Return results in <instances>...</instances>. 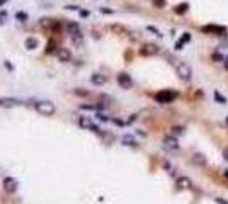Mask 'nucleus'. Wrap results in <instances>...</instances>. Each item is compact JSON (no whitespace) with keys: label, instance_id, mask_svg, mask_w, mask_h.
Segmentation results:
<instances>
[{"label":"nucleus","instance_id":"obj_15","mask_svg":"<svg viewBox=\"0 0 228 204\" xmlns=\"http://www.w3.org/2000/svg\"><path fill=\"white\" fill-rule=\"evenodd\" d=\"M189 41H191V34L184 33V34H182V37L175 43V49H182V46H184L186 43H189Z\"/></svg>","mask_w":228,"mask_h":204},{"label":"nucleus","instance_id":"obj_29","mask_svg":"<svg viewBox=\"0 0 228 204\" xmlns=\"http://www.w3.org/2000/svg\"><path fill=\"white\" fill-rule=\"evenodd\" d=\"M214 201H216V202H218V204H228V201H225V199H221V197H216V199H214Z\"/></svg>","mask_w":228,"mask_h":204},{"label":"nucleus","instance_id":"obj_32","mask_svg":"<svg viewBox=\"0 0 228 204\" xmlns=\"http://www.w3.org/2000/svg\"><path fill=\"white\" fill-rule=\"evenodd\" d=\"M100 10H102L104 14H112V10H111V9H100Z\"/></svg>","mask_w":228,"mask_h":204},{"label":"nucleus","instance_id":"obj_25","mask_svg":"<svg viewBox=\"0 0 228 204\" xmlns=\"http://www.w3.org/2000/svg\"><path fill=\"white\" fill-rule=\"evenodd\" d=\"M214 97H216V100L220 102V104H226V99L225 97H221V94L218 90H214Z\"/></svg>","mask_w":228,"mask_h":204},{"label":"nucleus","instance_id":"obj_3","mask_svg":"<svg viewBox=\"0 0 228 204\" xmlns=\"http://www.w3.org/2000/svg\"><path fill=\"white\" fill-rule=\"evenodd\" d=\"M175 97H177V92H174V90H160L155 95V100L160 102V104H169V102H172Z\"/></svg>","mask_w":228,"mask_h":204},{"label":"nucleus","instance_id":"obj_5","mask_svg":"<svg viewBox=\"0 0 228 204\" xmlns=\"http://www.w3.org/2000/svg\"><path fill=\"white\" fill-rule=\"evenodd\" d=\"M2 187H4V190L7 194H14L15 190H17V187H19V182L14 177H5L4 180H2Z\"/></svg>","mask_w":228,"mask_h":204},{"label":"nucleus","instance_id":"obj_33","mask_svg":"<svg viewBox=\"0 0 228 204\" xmlns=\"http://www.w3.org/2000/svg\"><path fill=\"white\" fill-rule=\"evenodd\" d=\"M80 15H82V17H88V12H85V10H82V12H80Z\"/></svg>","mask_w":228,"mask_h":204},{"label":"nucleus","instance_id":"obj_9","mask_svg":"<svg viewBox=\"0 0 228 204\" xmlns=\"http://www.w3.org/2000/svg\"><path fill=\"white\" fill-rule=\"evenodd\" d=\"M118 85L121 88H126V90H128V88H131L133 87V80H131V76L128 75V73H119L118 75Z\"/></svg>","mask_w":228,"mask_h":204},{"label":"nucleus","instance_id":"obj_13","mask_svg":"<svg viewBox=\"0 0 228 204\" xmlns=\"http://www.w3.org/2000/svg\"><path fill=\"white\" fill-rule=\"evenodd\" d=\"M70 37H72V43H73L77 48H82V46H84V34H82V31L70 34Z\"/></svg>","mask_w":228,"mask_h":204},{"label":"nucleus","instance_id":"obj_28","mask_svg":"<svg viewBox=\"0 0 228 204\" xmlns=\"http://www.w3.org/2000/svg\"><path fill=\"white\" fill-rule=\"evenodd\" d=\"M17 19H27V15L24 14V12H17V15H15Z\"/></svg>","mask_w":228,"mask_h":204},{"label":"nucleus","instance_id":"obj_22","mask_svg":"<svg viewBox=\"0 0 228 204\" xmlns=\"http://www.w3.org/2000/svg\"><path fill=\"white\" fill-rule=\"evenodd\" d=\"M170 133H172V136H180V135H184V128L182 126H174L172 129H170Z\"/></svg>","mask_w":228,"mask_h":204},{"label":"nucleus","instance_id":"obj_14","mask_svg":"<svg viewBox=\"0 0 228 204\" xmlns=\"http://www.w3.org/2000/svg\"><path fill=\"white\" fill-rule=\"evenodd\" d=\"M177 187L179 189H191L192 187V182L189 177H179L177 178Z\"/></svg>","mask_w":228,"mask_h":204},{"label":"nucleus","instance_id":"obj_17","mask_svg":"<svg viewBox=\"0 0 228 204\" xmlns=\"http://www.w3.org/2000/svg\"><path fill=\"white\" fill-rule=\"evenodd\" d=\"M24 46H26V49H36L37 48V39L36 37H27L26 41H24Z\"/></svg>","mask_w":228,"mask_h":204},{"label":"nucleus","instance_id":"obj_1","mask_svg":"<svg viewBox=\"0 0 228 204\" xmlns=\"http://www.w3.org/2000/svg\"><path fill=\"white\" fill-rule=\"evenodd\" d=\"M34 109L41 116H53L56 111V106H55V102H51V100H37L34 104Z\"/></svg>","mask_w":228,"mask_h":204},{"label":"nucleus","instance_id":"obj_4","mask_svg":"<svg viewBox=\"0 0 228 204\" xmlns=\"http://www.w3.org/2000/svg\"><path fill=\"white\" fill-rule=\"evenodd\" d=\"M158 51H160V48H158L157 44L145 43L143 46L140 48V55L141 56H155V55H158Z\"/></svg>","mask_w":228,"mask_h":204},{"label":"nucleus","instance_id":"obj_18","mask_svg":"<svg viewBox=\"0 0 228 204\" xmlns=\"http://www.w3.org/2000/svg\"><path fill=\"white\" fill-rule=\"evenodd\" d=\"M111 31L116 33V34H128V29H126L124 26H121V24H112V26H111Z\"/></svg>","mask_w":228,"mask_h":204},{"label":"nucleus","instance_id":"obj_19","mask_svg":"<svg viewBox=\"0 0 228 204\" xmlns=\"http://www.w3.org/2000/svg\"><path fill=\"white\" fill-rule=\"evenodd\" d=\"M123 145H126V146H138V143H136V139L133 138V136L124 135V136H123Z\"/></svg>","mask_w":228,"mask_h":204},{"label":"nucleus","instance_id":"obj_26","mask_svg":"<svg viewBox=\"0 0 228 204\" xmlns=\"http://www.w3.org/2000/svg\"><path fill=\"white\" fill-rule=\"evenodd\" d=\"M153 4H155V7L163 9V7H165V0H153Z\"/></svg>","mask_w":228,"mask_h":204},{"label":"nucleus","instance_id":"obj_21","mask_svg":"<svg viewBox=\"0 0 228 204\" xmlns=\"http://www.w3.org/2000/svg\"><path fill=\"white\" fill-rule=\"evenodd\" d=\"M66 29H68V33H70V34H73V33H78L80 27H78L77 22H68V24H66Z\"/></svg>","mask_w":228,"mask_h":204},{"label":"nucleus","instance_id":"obj_2","mask_svg":"<svg viewBox=\"0 0 228 204\" xmlns=\"http://www.w3.org/2000/svg\"><path fill=\"white\" fill-rule=\"evenodd\" d=\"M175 73L180 80L187 82V80H191V76H192V68H191V65H187L186 61H179L175 65Z\"/></svg>","mask_w":228,"mask_h":204},{"label":"nucleus","instance_id":"obj_20","mask_svg":"<svg viewBox=\"0 0 228 204\" xmlns=\"http://www.w3.org/2000/svg\"><path fill=\"white\" fill-rule=\"evenodd\" d=\"M187 9H189V4L187 2H184V4H179L175 9H174V12L175 14H184V12H187Z\"/></svg>","mask_w":228,"mask_h":204},{"label":"nucleus","instance_id":"obj_16","mask_svg":"<svg viewBox=\"0 0 228 204\" xmlns=\"http://www.w3.org/2000/svg\"><path fill=\"white\" fill-rule=\"evenodd\" d=\"M192 162H194L196 165L204 167V165H206V157H204L202 153H194V155H192Z\"/></svg>","mask_w":228,"mask_h":204},{"label":"nucleus","instance_id":"obj_11","mask_svg":"<svg viewBox=\"0 0 228 204\" xmlns=\"http://www.w3.org/2000/svg\"><path fill=\"white\" fill-rule=\"evenodd\" d=\"M202 33H211V34H225L226 29L223 26H204L202 27Z\"/></svg>","mask_w":228,"mask_h":204},{"label":"nucleus","instance_id":"obj_34","mask_svg":"<svg viewBox=\"0 0 228 204\" xmlns=\"http://www.w3.org/2000/svg\"><path fill=\"white\" fill-rule=\"evenodd\" d=\"M225 68L228 70V58H225Z\"/></svg>","mask_w":228,"mask_h":204},{"label":"nucleus","instance_id":"obj_7","mask_svg":"<svg viewBox=\"0 0 228 204\" xmlns=\"http://www.w3.org/2000/svg\"><path fill=\"white\" fill-rule=\"evenodd\" d=\"M78 124H80V128H84V129H90V131H96L99 133V128H97L96 123H92V119L87 116H80V119H78Z\"/></svg>","mask_w":228,"mask_h":204},{"label":"nucleus","instance_id":"obj_6","mask_svg":"<svg viewBox=\"0 0 228 204\" xmlns=\"http://www.w3.org/2000/svg\"><path fill=\"white\" fill-rule=\"evenodd\" d=\"M22 102L15 97H0V107H5V109H12V107H19Z\"/></svg>","mask_w":228,"mask_h":204},{"label":"nucleus","instance_id":"obj_10","mask_svg":"<svg viewBox=\"0 0 228 204\" xmlns=\"http://www.w3.org/2000/svg\"><path fill=\"white\" fill-rule=\"evenodd\" d=\"M56 56H58V60L61 63H68L72 60V53L68 48H60L58 51H56Z\"/></svg>","mask_w":228,"mask_h":204},{"label":"nucleus","instance_id":"obj_35","mask_svg":"<svg viewBox=\"0 0 228 204\" xmlns=\"http://www.w3.org/2000/svg\"><path fill=\"white\" fill-rule=\"evenodd\" d=\"M225 177H228V170H226V172H225Z\"/></svg>","mask_w":228,"mask_h":204},{"label":"nucleus","instance_id":"obj_31","mask_svg":"<svg viewBox=\"0 0 228 204\" xmlns=\"http://www.w3.org/2000/svg\"><path fill=\"white\" fill-rule=\"evenodd\" d=\"M65 9H68V10H78V7H77V5H66Z\"/></svg>","mask_w":228,"mask_h":204},{"label":"nucleus","instance_id":"obj_36","mask_svg":"<svg viewBox=\"0 0 228 204\" xmlns=\"http://www.w3.org/2000/svg\"><path fill=\"white\" fill-rule=\"evenodd\" d=\"M226 123H228V117H226Z\"/></svg>","mask_w":228,"mask_h":204},{"label":"nucleus","instance_id":"obj_12","mask_svg":"<svg viewBox=\"0 0 228 204\" xmlns=\"http://www.w3.org/2000/svg\"><path fill=\"white\" fill-rule=\"evenodd\" d=\"M90 82H92L94 85H97V87H100V85H104L107 82V78L102 73H92V75H90Z\"/></svg>","mask_w":228,"mask_h":204},{"label":"nucleus","instance_id":"obj_30","mask_svg":"<svg viewBox=\"0 0 228 204\" xmlns=\"http://www.w3.org/2000/svg\"><path fill=\"white\" fill-rule=\"evenodd\" d=\"M223 158H225V160L228 162V146H226V148L223 150Z\"/></svg>","mask_w":228,"mask_h":204},{"label":"nucleus","instance_id":"obj_8","mask_svg":"<svg viewBox=\"0 0 228 204\" xmlns=\"http://www.w3.org/2000/svg\"><path fill=\"white\" fill-rule=\"evenodd\" d=\"M163 148H167L169 151H177L179 150V141H177L175 136H165L163 138Z\"/></svg>","mask_w":228,"mask_h":204},{"label":"nucleus","instance_id":"obj_24","mask_svg":"<svg viewBox=\"0 0 228 204\" xmlns=\"http://www.w3.org/2000/svg\"><path fill=\"white\" fill-rule=\"evenodd\" d=\"M147 31H150V33H153L155 36H158V37H162V33L157 29V27H153V26H147Z\"/></svg>","mask_w":228,"mask_h":204},{"label":"nucleus","instance_id":"obj_27","mask_svg":"<svg viewBox=\"0 0 228 204\" xmlns=\"http://www.w3.org/2000/svg\"><path fill=\"white\" fill-rule=\"evenodd\" d=\"M41 26L43 27H49L51 26V19H41Z\"/></svg>","mask_w":228,"mask_h":204},{"label":"nucleus","instance_id":"obj_23","mask_svg":"<svg viewBox=\"0 0 228 204\" xmlns=\"http://www.w3.org/2000/svg\"><path fill=\"white\" fill-rule=\"evenodd\" d=\"M218 53H221V55L225 56V58H228V46H225V44H221V46H218Z\"/></svg>","mask_w":228,"mask_h":204}]
</instances>
